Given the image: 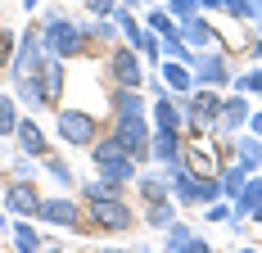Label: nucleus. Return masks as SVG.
<instances>
[{
  "mask_svg": "<svg viewBox=\"0 0 262 253\" xmlns=\"http://www.w3.org/2000/svg\"><path fill=\"white\" fill-rule=\"evenodd\" d=\"M239 217L262 222V181H244V190H239V199H235V222Z\"/></svg>",
  "mask_w": 262,
  "mask_h": 253,
  "instance_id": "nucleus-15",
  "label": "nucleus"
},
{
  "mask_svg": "<svg viewBox=\"0 0 262 253\" xmlns=\"http://www.w3.org/2000/svg\"><path fill=\"white\" fill-rule=\"evenodd\" d=\"M154 126L158 131H181L185 126V113H181V104L172 100V91H158L154 95Z\"/></svg>",
  "mask_w": 262,
  "mask_h": 253,
  "instance_id": "nucleus-11",
  "label": "nucleus"
},
{
  "mask_svg": "<svg viewBox=\"0 0 262 253\" xmlns=\"http://www.w3.org/2000/svg\"><path fill=\"white\" fill-rule=\"evenodd\" d=\"M41 46H46V54H54V59L81 54V50H86V27H81V23H68L59 9H50L46 23H41Z\"/></svg>",
  "mask_w": 262,
  "mask_h": 253,
  "instance_id": "nucleus-1",
  "label": "nucleus"
},
{
  "mask_svg": "<svg viewBox=\"0 0 262 253\" xmlns=\"http://www.w3.org/2000/svg\"><path fill=\"white\" fill-rule=\"evenodd\" d=\"M108 77H113L118 86H127V91H140V86H145L140 54L131 50V46H118V50H108Z\"/></svg>",
  "mask_w": 262,
  "mask_h": 253,
  "instance_id": "nucleus-6",
  "label": "nucleus"
},
{
  "mask_svg": "<svg viewBox=\"0 0 262 253\" xmlns=\"http://www.w3.org/2000/svg\"><path fill=\"white\" fill-rule=\"evenodd\" d=\"M258 54H262V41H258Z\"/></svg>",
  "mask_w": 262,
  "mask_h": 253,
  "instance_id": "nucleus-46",
  "label": "nucleus"
},
{
  "mask_svg": "<svg viewBox=\"0 0 262 253\" xmlns=\"http://www.w3.org/2000/svg\"><path fill=\"white\" fill-rule=\"evenodd\" d=\"M149 158L167 163V167H177V163H181V131H154V140H149Z\"/></svg>",
  "mask_w": 262,
  "mask_h": 253,
  "instance_id": "nucleus-12",
  "label": "nucleus"
},
{
  "mask_svg": "<svg viewBox=\"0 0 262 253\" xmlns=\"http://www.w3.org/2000/svg\"><path fill=\"white\" fill-rule=\"evenodd\" d=\"M208 222H235V208H231V203H212V208H208Z\"/></svg>",
  "mask_w": 262,
  "mask_h": 253,
  "instance_id": "nucleus-35",
  "label": "nucleus"
},
{
  "mask_svg": "<svg viewBox=\"0 0 262 253\" xmlns=\"http://www.w3.org/2000/svg\"><path fill=\"white\" fill-rule=\"evenodd\" d=\"M81 190L86 199H108V195H122V181H86Z\"/></svg>",
  "mask_w": 262,
  "mask_h": 253,
  "instance_id": "nucleus-28",
  "label": "nucleus"
},
{
  "mask_svg": "<svg viewBox=\"0 0 262 253\" xmlns=\"http://www.w3.org/2000/svg\"><path fill=\"white\" fill-rule=\"evenodd\" d=\"M91 154H95V167H100L104 181H136V167H140V163H136L118 140H104V145H95Z\"/></svg>",
  "mask_w": 262,
  "mask_h": 253,
  "instance_id": "nucleus-2",
  "label": "nucleus"
},
{
  "mask_svg": "<svg viewBox=\"0 0 262 253\" xmlns=\"http://www.w3.org/2000/svg\"><path fill=\"white\" fill-rule=\"evenodd\" d=\"M41 64H46V46H41V27H27L23 36H18V50H14V64H9V77H14V81H23V77L41 73Z\"/></svg>",
  "mask_w": 262,
  "mask_h": 253,
  "instance_id": "nucleus-3",
  "label": "nucleus"
},
{
  "mask_svg": "<svg viewBox=\"0 0 262 253\" xmlns=\"http://www.w3.org/2000/svg\"><path fill=\"white\" fill-rule=\"evenodd\" d=\"M239 253H253V249H239Z\"/></svg>",
  "mask_w": 262,
  "mask_h": 253,
  "instance_id": "nucleus-45",
  "label": "nucleus"
},
{
  "mask_svg": "<svg viewBox=\"0 0 262 253\" xmlns=\"http://www.w3.org/2000/svg\"><path fill=\"white\" fill-rule=\"evenodd\" d=\"M163 54H167V59H177V64H194V54H190V46L181 41V32L163 36Z\"/></svg>",
  "mask_w": 262,
  "mask_h": 253,
  "instance_id": "nucleus-21",
  "label": "nucleus"
},
{
  "mask_svg": "<svg viewBox=\"0 0 262 253\" xmlns=\"http://www.w3.org/2000/svg\"><path fill=\"white\" fill-rule=\"evenodd\" d=\"M41 91H46V109L59 104V95H63V59L46 54V64H41Z\"/></svg>",
  "mask_w": 262,
  "mask_h": 253,
  "instance_id": "nucleus-13",
  "label": "nucleus"
},
{
  "mask_svg": "<svg viewBox=\"0 0 262 253\" xmlns=\"http://www.w3.org/2000/svg\"><path fill=\"white\" fill-rule=\"evenodd\" d=\"M86 217H91L95 226H104V230H131L136 226V213H131L118 195H108V199H86Z\"/></svg>",
  "mask_w": 262,
  "mask_h": 253,
  "instance_id": "nucleus-4",
  "label": "nucleus"
},
{
  "mask_svg": "<svg viewBox=\"0 0 262 253\" xmlns=\"http://www.w3.org/2000/svg\"><path fill=\"white\" fill-rule=\"evenodd\" d=\"M14 244H18V253H46V249H41V240H36V230L27 226V222H23V226H14Z\"/></svg>",
  "mask_w": 262,
  "mask_h": 253,
  "instance_id": "nucleus-25",
  "label": "nucleus"
},
{
  "mask_svg": "<svg viewBox=\"0 0 262 253\" xmlns=\"http://www.w3.org/2000/svg\"><path fill=\"white\" fill-rule=\"evenodd\" d=\"M190 73H194V81L199 86H226V77H231V68H226V59L222 54H212V50H204V54H194V64H190Z\"/></svg>",
  "mask_w": 262,
  "mask_h": 253,
  "instance_id": "nucleus-9",
  "label": "nucleus"
},
{
  "mask_svg": "<svg viewBox=\"0 0 262 253\" xmlns=\"http://www.w3.org/2000/svg\"><path fill=\"white\" fill-rule=\"evenodd\" d=\"M140 195H145L149 203H163V199H172V185H167L163 177H145L140 181Z\"/></svg>",
  "mask_w": 262,
  "mask_h": 253,
  "instance_id": "nucleus-22",
  "label": "nucleus"
},
{
  "mask_svg": "<svg viewBox=\"0 0 262 253\" xmlns=\"http://www.w3.org/2000/svg\"><path fill=\"white\" fill-rule=\"evenodd\" d=\"M167 14H172L177 23H190V18H199V5H194V0H167Z\"/></svg>",
  "mask_w": 262,
  "mask_h": 253,
  "instance_id": "nucleus-30",
  "label": "nucleus"
},
{
  "mask_svg": "<svg viewBox=\"0 0 262 253\" xmlns=\"http://www.w3.org/2000/svg\"><path fill=\"white\" fill-rule=\"evenodd\" d=\"M177 32H181L190 46H199V50H208V46H212V36H217L208 18H190V23H177Z\"/></svg>",
  "mask_w": 262,
  "mask_h": 253,
  "instance_id": "nucleus-18",
  "label": "nucleus"
},
{
  "mask_svg": "<svg viewBox=\"0 0 262 253\" xmlns=\"http://www.w3.org/2000/svg\"><path fill=\"white\" fill-rule=\"evenodd\" d=\"M258 163H262V145L253 136H244V140H239V167L249 172V167H258Z\"/></svg>",
  "mask_w": 262,
  "mask_h": 253,
  "instance_id": "nucleus-26",
  "label": "nucleus"
},
{
  "mask_svg": "<svg viewBox=\"0 0 262 253\" xmlns=\"http://www.w3.org/2000/svg\"><path fill=\"white\" fill-rule=\"evenodd\" d=\"M253 23H258V27H262V14H258V18H253Z\"/></svg>",
  "mask_w": 262,
  "mask_h": 253,
  "instance_id": "nucleus-42",
  "label": "nucleus"
},
{
  "mask_svg": "<svg viewBox=\"0 0 262 253\" xmlns=\"http://www.w3.org/2000/svg\"><path fill=\"white\" fill-rule=\"evenodd\" d=\"M86 36H100V41H113V36H118V18H95V23L86 27Z\"/></svg>",
  "mask_w": 262,
  "mask_h": 253,
  "instance_id": "nucleus-32",
  "label": "nucleus"
},
{
  "mask_svg": "<svg viewBox=\"0 0 262 253\" xmlns=\"http://www.w3.org/2000/svg\"><path fill=\"white\" fill-rule=\"evenodd\" d=\"M5 208L14 213V217H36V208H41V195H36V185L32 181H9V190H5Z\"/></svg>",
  "mask_w": 262,
  "mask_h": 253,
  "instance_id": "nucleus-8",
  "label": "nucleus"
},
{
  "mask_svg": "<svg viewBox=\"0 0 262 253\" xmlns=\"http://www.w3.org/2000/svg\"><path fill=\"white\" fill-rule=\"evenodd\" d=\"M0 226H5V213H0Z\"/></svg>",
  "mask_w": 262,
  "mask_h": 253,
  "instance_id": "nucleus-44",
  "label": "nucleus"
},
{
  "mask_svg": "<svg viewBox=\"0 0 262 253\" xmlns=\"http://www.w3.org/2000/svg\"><path fill=\"white\" fill-rule=\"evenodd\" d=\"M167 253H212V249L204 244V240H199V235H190V240H181L177 249H167Z\"/></svg>",
  "mask_w": 262,
  "mask_h": 253,
  "instance_id": "nucleus-34",
  "label": "nucleus"
},
{
  "mask_svg": "<svg viewBox=\"0 0 262 253\" xmlns=\"http://www.w3.org/2000/svg\"><path fill=\"white\" fill-rule=\"evenodd\" d=\"M253 136H262V113H253Z\"/></svg>",
  "mask_w": 262,
  "mask_h": 253,
  "instance_id": "nucleus-38",
  "label": "nucleus"
},
{
  "mask_svg": "<svg viewBox=\"0 0 262 253\" xmlns=\"http://www.w3.org/2000/svg\"><path fill=\"white\" fill-rule=\"evenodd\" d=\"M108 253H127V249H108Z\"/></svg>",
  "mask_w": 262,
  "mask_h": 253,
  "instance_id": "nucleus-43",
  "label": "nucleus"
},
{
  "mask_svg": "<svg viewBox=\"0 0 262 253\" xmlns=\"http://www.w3.org/2000/svg\"><path fill=\"white\" fill-rule=\"evenodd\" d=\"M244 118H249V104L239 100V95H235V100H222V118H217V126H222V131H235Z\"/></svg>",
  "mask_w": 262,
  "mask_h": 253,
  "instance_id": "nucleus-20",
  "label": "nucleus"
},
{
  "mask_svg": "<svg viewBox=\"0 0 262 253\" xmlns=\"http://www.w3.org/2000/svg\"><path fill=\"white\" fill-rule=\"evenodd\" d=\"M18 86V100L27 104V109H46V91H41V73L23 77V81H14Z\"/></svg>",
  "mask_w": 262,
  "mask_h": 253,
  "instance_id": "nucleus-19",
  "label": "nucleus"
},
{
  "mask_svg": "<svg viewBox=\"0 0 262 253\" xmlns=\"http://www.w3.org/2000/svg\"><path fill=\"white\" fill-rule=\"evenodd\" d=\"M258 95H262V91H258Z\"/></svg>",
  "mask_w": 262,
  "mask_h": 253,
  "instance_id": "nucleus-47",
  "label": "nucleus"
},
{
  "mask_svg": "<svg viewBox=\"0 0 262 253\" xmlns=\"http://www.w3.org/2000/svg\"><path fill=\"white\" fill-rule=\"evenodd\" d=\"M172 222H177V213H172V199H163V203H149V226L167 230Z\"/></svg>",
  "mask_w": 262,
  "mask_h": 253,
  "instance_id": "nucleus-27",
  "label": "nucleus"
},
{
  "mask_svg": "<svg viewBox=\"0 0 262 253\" xmlns=\"http://www.w3.org/2000/svg\"><path fill=\"white\" fill-rule=\"evenodd\" d=\"M113 140H118L136 163H145V158H149V140H154V131L145 126V118H118V122H113Z\"/></svg>",
  "mask_w": 262,
  "mask_h": 253,
  "instance_id": "nucleus-5",
  "label": "nucleus"
},
{
  "mask_svg": "<svg viewBox=\"0 0 262 253\" xmlns=\"http://www.w3.org/2000/svg\"><path fill=\"white\" fill-rule=\"evenodd\" d=\"M113 109H118V118H145V95L118 86V91H113Z\"/></svg>",
  "mask_w": 262,
  "mask_h": 253,
  "instance_id": "nucleus-17",
  "label": "nucleus"
},
{
  "mask_svg": "<svg viewBox=\"0 0 262 253\" xmlns=\"http://www.w3.org/2000/svg\"><path fill=\"white\" fill-rule=\"evenodd\" d=\"M14 136H18V150H23L27 158H41V154L50 150V145H46V131L36 122H27V118H18V131H14Z\"/></svg>",
  "mask_w": 262,
  "mask_h": 253,
  "instance_id": "nucleus-14",
  "label": "nucleus"
},
{
  "mask_svg": "<svg viewBox=\"0 0 262 253\" xmlns=\"http://www.w3.org/2000/svg\"><path fill=\"white\" fill-rule=\"evenodd\" d=\"M46 172H50L54 181H59V185H73V167H68V163H63V158H46Z\"/></svg>",
  "mask_w": 262,
  "mask_h": 253,
  "instance_id": "nucleus-31",
  "label": "nucleus"
},
{
  "mask_svg": "<svg viewBox=\"0 0 262 253\" xmlns=\"http://www.w3.org/2000/svg\"><path fill=\"white\" fill-rule=\"evenodd\" d=\"M244 181H249V177H244V167H239V163H235V167H226V172H222V195H231V199H239Z\"/></svg>",
  "mask_w": 262,
  "mask_h": 253,
  "instance_id": "nucleus-24",
  "label": "nucleus"
},
{
  "mask_svg": "<svg viewBox=\"0 0 262 253\" xmlns=\"http://www.w3.org/2000/svg\"><path fill=\"white\" fill-rule=\"evenodd\" d=\"M158 73H163V86H167V91H177V95H190V86H194V73H190V64H177V59H167Z\"/></svg>",
  "mask_w": 262,
  "mask_h": 253,
  "instance_id": "nucleus-16",
  "label": "nucleus"
},
{
  "mask_svg": "<svg viewBox=\"0 0 262 253\" xmlns=\"http://www.w3.org/2000/svg\"><path fill=\"white\" fill-rule=\"evenodd\" d=\"M235 86H239V95H249V91H262V73H244Z\"/></svg>",
  "mask_w": 262,
  "mask_h": 253,
  "instance_id": "nucleus-36",
  "label": "nucleus"
},
{
  "mask_svg": "<svg viewBox=\"0 0 262 253\" xmlns=\"http://www.w3.org/2000/svg\"><path fill=\"white\" fill-rule=\"evenodd\" d=\"M23 5H27V9H36V5H41V0H23Z\"/></svg>",
  "mask_w": 262,
  "mask_h": 253,
  "instance_id": "nucleus-40",
  "label": "nucleus"
},
{
  "mask_svg": "<svg viewBox=\"0 0 262 253\" xmlns=\"http://www.w3.org/2000/svg\"><path fill=\"white\" fill-rule=\"evenodd\" d=\"M149 32H158V36H172V32H177V18H172L167 9H149Z\"/></svg>",
  "mask_w": 262,
  "mask_h": 253,
  "instance_id": "nucleus-29",
  "label": "nucleus"
},
{
  "mask_svg": "<svg viewBox=\"0 0 262 253\" xmlns=\"http://www.w3.org/2000/svg\"><path fill=\"white\" fill-rule=\"evenodd\" d=\"M95 18H113V0H86Z\"/></svg>",
  "mask_w": 262,
  "mask_h": 253,
  "instance_id": "nucleus-37",
  "label": "nucleus"
},
{
  "mask_svg": "<svg viewBox=\"0 0 262 253\" xmlns=\"http://www.w3.org/2000/svg\"><path fill=\"white\" fill-rule=\"evenodd\" d=\"M194 5H199V9H217V0H194Z\"/></svg>",
  "mask_w": 262,
  "mask_h": 253,
  "instance_id": "nucleus-39",
  "label": "nucleus"
},
{
  "mask_svg": "<svg viewBox=\"0 0 262 253\" xmlns=\"http://www.w3.org/2000/svg\"><path fill=\"white\" fill-rule=\"evenodd\" d=\"M14 50H18V36L0 27V68H5V64H14Z\"/></svg>",
  "mask_w": 262,
  "mask_h": 253,
  "instance_id": "nucleus-33",
  "label": "nucleus"
},
{
  "mask_svg": "<svg viewBox=\"0 0 262 253\" xmlns=\"http://www.w3.org/2000/svg\"><path fill=\"white\" fill-rule=\"evenodd\" d=\"M14 131H18V104L0 95V136H14Z\"/></svg>",
  "mask_w": 262,
  "mask_h": 253,
  "instance_id": "nucleus-23",
  "label": "nucleus"
},
{
  "mask_svg": "<svg viewBox=\"0 0 262 253\" xmlns=\"http://www.w3.org/2000/svg\"><path fill=\"white\" fill-rule=\"evenodd\" d=\"M59 136L63 145H95V118L81 109H59Z\"/></svg>",
  "mask_w": 262,
  "mask_h": 253,
  "instance_id": "nucleus-7",
  "label": "nucleus"
},
{
  "mask_svg": "<svg viewBox=\"0 0 262 253\" xmlns=\"http://www.w3.org/2000/svg\"><path fill=\"white\" fill-rule=\"evenodd\" d=\"M36 217H46V222H54V226H73V230H77L86 213H81V208H77L73 199H41Z\"/></svg>",
  "mask_w": 262,
  "mask_h": 253,
  "instance_id": "nucleus-10",
  "label": "nucleus"
},
{
  "mask_svg": "<svg viewBox=\"0 0 262 253\" xmlns=\"http://www.w3.org/2000/svg\"><path fill=\"white\" fill-rule=\"evenodd\" d=\"M131 5H140V0H122V9H131Z\"/></svg>",
  "mask_w": 262,
  "mask_h": 253,
  "instance_id": "nucleus-41",
  "label": "nucleus"
}]
</instances>
